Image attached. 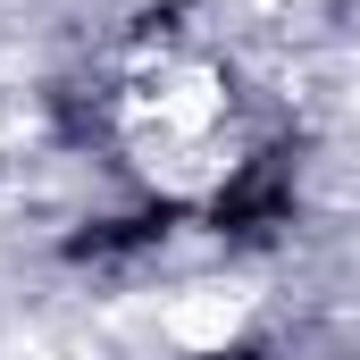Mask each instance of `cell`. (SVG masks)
<instances>
[{
  "instance_id": "6da1fadb",
  "label": "cell",
  "mask_w": 360,
  "mask_h": 360,
  "mask_svg": "<svg viewBox=\"0 0 360 360\" xmlns=\"http://www.w3.org/2000/svg\"><path fill=\"white\" fill-rule=\"evenodd\" d=\"M243 310H252V293H235V285H184L160 310V335L176 352H226L243 335Z\"/></svg>"
}]
</instances>
